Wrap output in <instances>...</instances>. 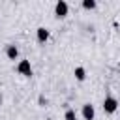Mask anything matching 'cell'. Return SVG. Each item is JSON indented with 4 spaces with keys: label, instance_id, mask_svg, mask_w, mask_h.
Returning <instances> with one entry per match:
<instances>
[{
    "label": "cell",
    "instance_id": "cell-6",
    "mask_svg": "<svg viewBox=\"0 0 120 120\" xmlns=\"http://www.w3.org/2000/svg\"><path fill=\"white\" fill-rule=\"evenodd\" d=\"M6 56H8L9 60H15V58L19 56V49H17V45L9 43V45L6 47Z\"/></svg>",
    "mask_w": 120,
    "mask_h": 120
},
{
    "label": "cell",
    "instance_id": "cell-8",
    "mask_svg": "<svg viewBox=\"0 0 120 120\" xmlns=\"http://www.w3.org/2000/svg\"><path fill=\"white\" fill-rule=\"evenodd\" d=\"M64 120H77V114H75V111H73V109H66Z\"/></svg>",
    "mask_w": 120,
    "mask_h": 120
},
{
    "label": "cell",
    "instance_id": "cell-5",
    "mask_svg": "<svg viewBox=\"0 0 120 120\" xmlns=\"http://www.w3.org/2000/svg\"><path fill=\"white\" fill-rule=\"evenodd\" d=\"M36 38H38V41H39V43H45V41L49 39V30H47L45 26L36 28Z\"/></svg>",
    "mask_w": 120,
    "mask_h": 120
},
{
    "label": "cell",
    "instance_id": "cell-9",
    "mask_svg": "<svg viewBox=\"0 0 120 120\" xmlns=\"http://www.w3.org/2000/svg\"><path fill=\"white\" fill-rule=\"evenodd\" d=\"M82 8L84 9H94L96 8V0H82Z\"/></svg>",
    "mask_w": 120,
    "mask_h": 120
},
{
    "label": "cell",
    "instance_id": "cell-11",
    "mask_svg": "<svg viewBox=\"0 0 120 120\" xmlns=\"http://www.w3.org/2000/svg\"><path fill=\"white\" fill-rule=\"evenodd\" d=\"M45 120H51V118H45Z\"/></svg>",
    "mask_w": 120,
    "mask_h": 120
},
{
    "label": "cell",
    "instance_id": "cell-10",
    "mask_svg": "<svg viewBox=\"0 0 120 120\" xmlns=\"http://www.w3.org/2000/svg\"><path fill=\"white\" fill-rule=\"evenodd\" d=\"M2 101H4V99H2V94H0V107H2Z\"/></svg>",
    "mask_w": 120,
    "mask_h": 120
},
{
    "label": "cell",
    "instance_id": "cell-4",
    "mask_svg": "<svg viewBox=\"0 0 120 120\" xmlns=\"http://www.w3.org/2000/svg\"><path fill=\"white\" fill-rule=\"evenodd\" d=\"M82 118H84V120H94V118H96V109H94V105H90V103H84V105H82Z\"/></svg>",
    "mask_w": 120,
    "mask_h": 120
},
{
    "label": "cell",
    "instance_id": "cell-2",
    "mask_svg": "<svg viewBox=\"0 0 120 120\" xmlns=\"http://www.w3.org/2000/svg\"><path fill=\"white\" fill-rule=\"evenodd\" d=\"M17 71H19V75H22V77H30L32 75V64H30V60H21L19 64H17Z\"/></svg>",
    "mask_w": 120,
    "mask_h": 120
},
{
    "label": "cell",
    "instance_id": "cell-1",
    "mask_svg": "<svg viewBox=\"0 0 120 120\" xmlns=\"http://www.w3.org/2000/svg\"><path fill=\"white\" fill-rule=\"evenodd\" d=\"M116 109H118V99L112 98V96H107V98L103 99V111H105L107 114H112Z\"/></svg>",
    "mask_w": 120,
    "mask_h": 120
},
{
    "label": "cell",
    "instance_id": "cell-7",
    "mask_svg": "<svg viewBox=\"0 0 120 120\" xmlns=\"http://www.w3.org/2000/svg\"><path fill=\"white\" fill-rule=\"evenodd\" d=\"M73 75H75L77 81H84V79H86V69L81 68V66H77V68L73 69Z\"/></svg>",
    "mask_w": 120,
    "mask_h": 120
},
{
    "label": "cell",
    "instance_id": "cell-3",
    "mask_svg": "<svg viewBox=\"0 0 120 120\" xmlns=\"http://www.w3.org/2000/svg\"><path fill=\"white\" fill-rule=\"evenodd\" d=\"M68 11H69V6H68V2H64V0H58L56 4H54V15L56 17H66L68 15Z\"/></svg>",
    "mask_w": 120,
    "mask_h": 120
}]
</instances>
